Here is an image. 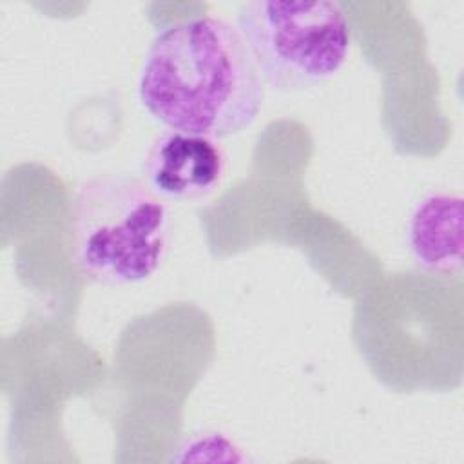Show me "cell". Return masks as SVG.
<instances>
[{"instance_id":"cell-1","label":"cell","mask_w":464,"mask_h":464,"mask_svg":"<svg viewBox=\"0 0 464 464\" xmlns=\"http://www.w3.org/2000/svg\"><path fill=\"white\" fill-rule=\"evenodd\" d=\"M138 100L169 130L219 140L257 118L265 82L237 27L198 16L156 31L140 69Z\"/></svg>"},{"instance_id":"cell-2","label":"cell","mask_w":464,"mask_h":464,"mask_svg":"<svg viewBox=\"0 0 464 464\" xmlns=\"http://www.w3.org/2000/svg\"><path fill=\"white\" fill-rule=\"evenodd\" d=\"M72 254L82 276L98 285L150 277L167 252L169 210L145 179L118 172L80 185L72 201Z\"/></svg>"},{"instance_id":"cell-3","label":"cell","mask_w":464,"mask_h":464,"mask_svg":"<svg viewBox=\"0 0 464 464\" xmlns=\"http://www.w3.org/2000/svg\"><path fill=\"white\" fill-rule=\"evenodd\" d=\"M237 31L272 89L304 91L330 80L344 63L352 27L337 2L252 0L237 9Z\"/></svg>"},{"instance_id":"cell-4","label":"cell","mask_w":464,"mask_h":464,"mask_svg":"<svg viewBox=\"0 0 464 464\" xmlns=\"http://www.w3.org/2000/svg\"><path fill=\"white\" fill-rule=\"evenodd\" d=\"M225 169V152L214 138L169 130L149 149L143 176L161 199H196L219 185Z\"/></svg>"},{"instance_id":"cell-5","label":"cell","mask_w":464,"mask_h":464,"mask_svg":"<svg viewBox=\"0 0 464 464\" xmlns=\"http://www.w3.org/2000/svg\"><path fill=\"white\" fill-rule=\"evenodd\" d=\"M406 243L413 261L428 272L450 276L462 261V199L453 194H430L413 208Z\"/></svg>"}]
</instances>
